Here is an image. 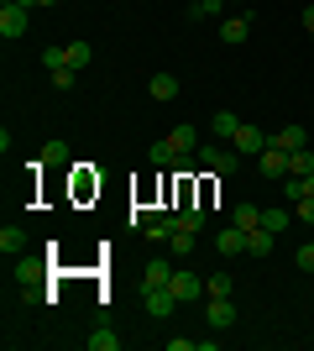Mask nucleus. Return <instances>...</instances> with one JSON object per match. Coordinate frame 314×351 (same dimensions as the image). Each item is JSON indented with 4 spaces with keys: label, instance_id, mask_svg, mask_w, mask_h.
<instances>
[{
    "label": "nucleus",
    "instance_id": "obj_1",
    "mask_svg": "<svg viewBox=\"0 0 314 351\" xmlns=\"http://www.w3.org/2000/svg\"><path fill=\"white\" fill-rule=\"evenodd\" d=\"M194 158H199V168H209V173H236L241 152L231 142H209V147H194Z\"/></svg>",
    "mask_w": 314,
    "mask_h": 351
},
{
    "label": "nucleus",
    "instance_id": "obj_2",
    "mask_svg": "<svg viewBox=\"0 0 314 351\" xmlns=\"http://www.w3.org/2000/svg\"><path fill=\"white\" fill-rule=\"evenodd\" d=\"M241 152V158H262V152H267L272 147V132H262V126H246V121H241V132H236V142H231Z\"/></svg>",
    "mask_w": 314,
    "mask_h": 351
},
{
    "label": "nucleus",
    "instance_id": "obj_3",
    "mask_svg": "<svg viewBox=\"0 0 314 351\" xmlns=\"http://www.w3.org/2000/svg\"><path fill=\"white\" fill-rule=\"evenodd\" d=\"M168 289L179 293L183 304H189V299H209V293H205V278H199V273H189V267H173V283H168Z\"/></svg>",
    "mask_w": 314,
    "mask_h": 351
},
{
    "label": "nucleus",
    "instance_id": "obj_4",
    "mask_svg": "<svg viewBox=\"0 0 314 351\" xmlns=\"http://www.w3.org/2000/svg\"><path fill=\"white\" fill-rule=\"evenodd\" d=\"M27 5H0V37L5 43H16V37H27Z\"/></svg>",
    "mask_w": 314,
    "mask_h": 351
},
{
    "label": "nucleus",
    "instance_id": "obj_5",
    "mask_svg": "<svg viewBox=\"0 0 314 351\" xmlns=\"http://www.w3.org/2000/svg\"><path fill=\"white\" fill-rule=\"evenodd\" d=\"M142 293H147V315H152V320H168V315L183 304L173 289H142Z\"/></svg>",
    "mask_w": 314,
    "mask_h": 351
},
{
    "label": "nucleus",
    "instance_id": "obj_6",
    "mask_svg": "<svg viewBox=\"0 0 314 351\" xmlns=\"http://www.w3.org/2000/svg\"><path fill=\"white\" fill-rule=\"evenodd\" d=\"M205 320H209V330H231V325H236V304H231V293H225V299H209Z\"/></svg>",
    "mask_w": 314,
    "mask_h": 351
},
{
    "label": "nucleus",
    "instance_id": "obj_7",
    "mask_svg": "<svg viewBox=\"0 0 314 351\" xmlns=\"http://www.w3.org/2000/svg\"><path fill=\"white\" fill-rule=\"evenodd\" d=\"M173 231H179V215H173V210H168V215H152L147 226H142L147 241H173Z\"/></svg>",
    "mask_w": 314,
    "mask_h": 351
},
{
    "label": "nucleus",
    "instance_id": "obj_8",
    "mask_svg": "<svg viewBox=\"0 0 314 351\" xmlns=\"http://www.w3.org/2000/svg\"><path fill=\"white\" fill-rule=\"evenodd\" d=\"M68 158H74V152H68V142H63V136L42 142V152H37V162H42V168H68Z\"/></svg>",
    "mask_w": 314,
    "mask_h": 351
},
{
    "label": "nucleus",
    "instance_id": "obj_9",
    "mask_svg": "<svg viewBox=\"0 0 314 351\" xmlns=\"http://www.w3.org/2000/svg\"><path fill=\"white\" fill-rule=\"evenodd\" d=\"M168 283H173V263H168V257H152L147 273H142V289H168Z\"/></svg>",
    "mask_w": 314,
    "mask_h": 351
},
{
    "label": "nucleus",
    "instance_id": "obj_10",
    "mask_svg": "<svg viewBox=\"0 0 314 351\" xmlns=\"http://www.w3.org/2000/svg\"><path fill=\"white\" fill-rule=\"evenodd\" d=\"M220 257H246V231H241L236 220L220 231Z\"/></svg>",
    "mask_w": 314,
    "mask_h": 351
},
{
    "label": "nucleus",
    "instance_id": "obj_11",
    "mask_svg": "<svg viewBox=\"0 0 314 351\" xmlns=\"http://www.w3.org/2000/svg\"><path fill=\"white\" fill-rule=\"evenodd\" d=\"M272 241H278V231H267V226H252V231H246V257H267Z\"/></svg>",
    "mask_w": 314,
    "mask_h": 351
},
{
    "label": "nucleus",
    "instance_id": "obj_12",
    "mask_svg": "<svg viewBox=\"0 0 314 351\" xmlns=\"http://www.w3.org/2000/svg\"><path fill=\"white\" fill-rule=\"evenodd\" d=\"M272 147L299 152V147H309V132H304V126H278V132H272Z\"/></svg>",
    "mask_w": 314,
    "mask_h": 351
},
{
    "label": "nucleus",
    "instance_id": "obj_13",
    "mask_svg": "<svg viewBox=\"0 0 314 351\" xmlns=\"http://www.w3.org/2000/svg\"><path fill=\"white\" fill-rule=\"evenodd\" d=\"M209 126H215V142H236L241 116H236V110H215V121H209Z\"/></svg>",
    "mask_w": 314,
    "mask_h": 351
},
{
    "label": "nucleus",
    "instance_id": "obj_14",
    "mask_svg": "<svg viewBox=\"0 0 314 351\" xmlns=\"http://www.w3.org/2000/svg\"><path fill=\"white\" fill-rule=\"evenodd\" d=\"M168 142H173V152H179V158H194L199 132H194V126H173V132H168Z\"/></svg>",
    "mask_w": 314,
    "mask_h": 351
},
{
    "label": "nucleus",
    "instance_id": "obj_15",
    "mask_svg": "<svg viewBox=\"0 0 314 351\" xmlns=\"http://www.w3.org/2000/svg\"><path fill=\"white\" fill-rule=\"evenodd\" d=\"M262 178H288V152L283 147H267V152H262Z\"/></svg>",
    "mask_w": 314,
    "mask_h": 351
},
{
    "label": "nucleus",
    "instance_id": "obj_16",
    "mask_svg": "<svg viewBox=\"0 0 314 351\" xmlns=\"http://www.w3.org/2000/svg\"><path fill=\"white\" fill-rule=\"evenodd\" d=\"M147 89H152V100H173V95H179V73H152L147 79Z\"/></svg>",
    "mask_w": 314,
    "mask_h": 351
},
{
    "label": "nucleus",
    "instance_id": "obj_17",
    "mask_svg": "<svg viewBox=\"0 0 314 351\" xmlns=\"http://www.w3.org/2000/svg\"><path fill=\"white\" fill-rule=\"evenodd\" d=\"M252 37V16H231V21H220V43H246Z\"/></svg>",
    "mask_w": 314,
    "mask_h": 351
},
{
    "label": "nucleus",
    "instance_id": "obj_18",
    "mask_svg": "<svg viewBox=\"0 0 314 351\" xmlns=\"http://www.w3.org/2000/svg\"><path fill=\"white\" fill-rule=\"evenodd\" d=\"M0 252H5V257L27 252V231H21V226H5V231H0Z\"/></svg>",
    "mask_w": 314,
    "mask_h": 351
},
{
    "label": "nucleus",
    "instance_id": "obj_19",
    "mask_svg": "<svg viewBox=\"0 0 314 351\" xmlns=\"http://www.w3.org/2000/svg\"><path fill=\"white\" fill-rule=\"evenodd\" d=\"M262 226H267V231H278V236H283L288 226H293V205H288V210H267V205H262Z\"/></svg>",
    "mask_w": 314,
    "mask_h": 351
},
{
    "label": "nucleus",
    "instance_id": "obj_20",
    "mask_svg": "<svg viewBox=\"0 0 314 351\" xmlns=\"http://www.w3.org/2000/svg\"><path fill=\"white\" fill-rule=\"evenodd\" d=\"M173 215H179L183 231H205V210H199V205H179Z\"/></svg>",
    "mask_w": 314,
    "mask_h": 351
},
{
    "label": "nucleus",
    "instance_id": "obj_21",
    "mask_svg": "<svg viewBox=\"0 0 314 351\" xmlns=\"http://www.w3.org/2000/svg\"><path fill=\"white\" fill-rule=\"evenodd\" d=\"M147 158L157 162V168H173V162H179V152H173V142L163 136V142H152V152H147Z\"/></svg>",
    "mask_w": 314,
    "mask_h": 351
},
{
    "label": "nucleus",
    "instance_id": "obj_22",
    "mask_svg": "<svg viewBox=\"0 0 314 351\" xmlns=\"http://www.w3.org/2000/svg\"><path fill=\"white\" fill-rule=\"evenodd\" d=\"M94 63V47L90 43H68V69H90Z\"/></svg>",
    "mask_w": 314,
    "mask_h": 351
},
{
    "label": "nucleus",
    "instance_id": "obj_23",
    "mask_svg": "<svg viewBox=\"0 0 314 351\" xmlns=\"http://www.w3.org/2000/svg\"><path fill=\"white\" fill-rule=\"evenodd\" d=\"M231 220H236L241 231H252V226H262V210H257V205H236V210H231Z\"/></svg>",
    "mask_w": 314,
    "mask_h": 351
},
{
    "label": "nucleus",
    "instance_id": "obj_24",
    "mask_svg": "<svg viewBox=\"0 0 314 351\" xmlns=\"http://www.w3.org/2000/svg\"><path fill=\"white\" fill-rule=\"evenodd\" d=\"M31 278H42V257H21L16 263V283H31Z\"/></svg>",
    "mask_w": 314,
    "mask_h": 351
},
{
    "label": "nucleus",
    "instance_id": "obj_25",
    "mask_svg": "<svg viewBox=\"0 0 314 351\" xmlns=\"http://www.w3.org/2000/svg\"><path fill=\"white\" fill-rule=\"evenodd\" d=\"M288 173H314V152H309V147L288 152Z\"/></svg>",
    "mask_w": 314,
    "mask_h": 351
},
{
    "label": "nucleus",
    "instance_id": "obj_26",
    "mask_svg": "<svg viewBox=\"0 0 314 351\" xmlns=\"http://www.w3.org/2000/svg\"><path fill=\"white\" fill-rule=\"evenodd\" d=\"M84 341H90V351H120L116 330H94V336H84Z\"/></svg>",
    "mask_w": 314,
    "mask_h": 351
},
{
    "label": "nucleus",
    "instance_id": "obj_27",
    "mask_svg": "<svg viewBox=\"0 0 314 351\" xmlns=\"http://www.w3.org/2000/svg\"><path fill=\"white\" fill-rule=\"evenodd\" d=\"M194 241H199V231H183V226H179V231H173V241H168V247L179 252V257H189V252H194Z\"/></svg>",
    "mask_w": 314,
    "mask_h": 351
},
{
    "label": "nucleus",
    "instance_id": "obj_28",
    "mask_svg": "<svg viewBox=\"0 0 314 351\" xmlns=\"http://www.w3.org/2000/svg\"><path fill=\"white\" fill-rule=\"evenodd\" d=\"M231 289H236V283H231V273H215V278H205V293H209V299H225Z\"/></svg>",
    "mask_w": 314,
    "mask_h": 351
},
{
    "label": "nucleus",
    "instance_id": "obj_29",
    "mask_svg": "<svg viewBox=\"0 0 314 351\" xmlns=\"http://www.w3.org/2000/svg\"><path fill=\"white\" fill-rule=\"evenodd\" d=\"M79 84V69H53V89H74Z\"/></svg>",
    "mask_w": 314,
    "mask_h": 351
},
{
    "label": "nucleus",
    "instance_id": "obj_30",
    "mask_svg": "<svg viewBox=\"0 0 314 351\" xmlns=\"http://www.w3.org/2000/svg\"><path fill=\"white\" fill-rule=\"evenodd\" d=\"M299 273H314V236L299 247Z\"/></svg>",
    "mask_w": 314,
    "mask_h": 351
},
{
    "label": "nucleus",
    "instance_id": "obj_31",
    "mask_svg": "<svg viewBox=\"0 0 314 351\" xmlns=\"http://www.w3.org/2000/svg\"><path fill=\"white\" fill-rule=\"evenodd\" d=\"M220 5H225V0H194V5H189V16H215Z\"/></svg>",
    "mask_w": 314,
    "mask_h": 351
},
{
    "label": "nucleus",
    "instance_id": "obj_32",
    "mask_svg": "<svg viewBox=\"0 0 314 351\" xmlns=\"http://www.w3.org/2000/svg\"><path fill=\"white\" fill-rule=\"evenodd\" d=\"M304 32L314 37V5H304Z\"/></svg>",
    "mask_w": 314,
    "mask_h": 351
},
{
    "label": "nucleus",
    "instance_id": "obj_33",
    "mask_svg": "<svg viewBox=\"0 0 314 351\" xmlns=\"http://www.w3.org/2000/svg\"><path fill=\"white\" fill-rule=\"evenodd\" d=\"M31 5H58V0H27V11H31Z\"/></svg>",
    "mask_w": 314,
    "mask_h": 351
},
{
    "label": "nucleus",
    "instance_id": "obj_34",
    "mask_svg": "<svg viewBox=\"0 0 314 351\" xmlns=\"http://www.w3.org/2000/svg\"><path fill=\"white\" fill-rule=\"evenodd\" d=\"M304 184H309V194H314V173H304Z\"/></svg>",
    "mask_w": 314,
    "mask_h": 351
},
{
    "label": "nucleus",
    "instance_id": "obj_35",
    "mask_svg": "<svg viewBox=\"0 0 314 351\" xmlns=\"http://www.w3.org/2000/svg\"><path fill=\"white\" fill-rule=\"evenodd\" d=\"M0 5H27V0H0Z\"/></svg>",
    "mask_w": 314,
    "mask_h": 351
},
{
    "label": "nucleus",
    "instance_id": "obj_36",
    "mask_svg": "<svg viewBox=\"0 0 314 351\" xmlns=\"http://www.w3.org/2000/svg\"><path fill=\"white\" fill-rule=\"evenodd\" d=\"M225 5H246V0H225Z\"/></svg>",
    "mask_w": 314,
    "mask_h": 351
},
{
    "label": "nucleus",
    "instance_id": "obj_37",
    "mask_svg": "<svg viewBox=\"0 0 314 351\" xmlns=\"http://www.w3.org/2000/svg\"><path fill=\"white\" fill-rule=\"evenodd\" d=\"M309 236H314V226H309Z\"/></svg>",
    "mask_w": 314,
    "mask_h": 351
},
{
    "label": "nucleus",
    "instance_id": "obj_38",
    "mask_svg": "<svg viewBox=\"0 0 314 351\" xmlns=\"http://www.w3.org/2000/svg\"><path fill=\"white\" fill-rule=\"evenodd\" d=\"M189 5H194V0H189Z\"/></svg>",
    "mask_w": 314,
    "mask_h": 351
}]
</instances>
